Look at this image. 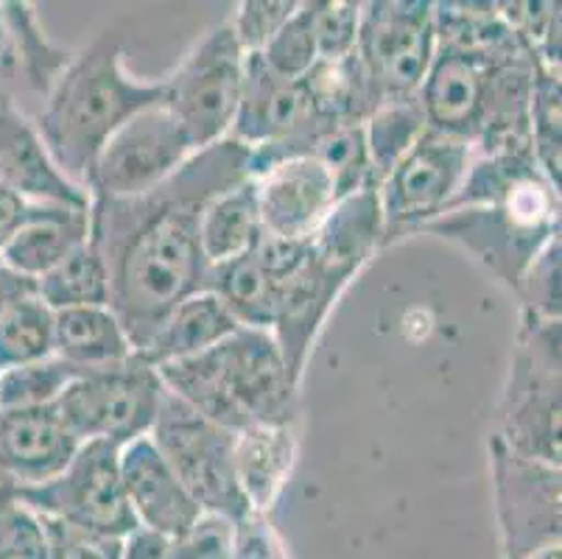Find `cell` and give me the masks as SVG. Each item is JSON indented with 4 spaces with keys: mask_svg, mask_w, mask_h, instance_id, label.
Returning <instances> with one entry per match:
<instances>
[{
    "mask_svg": "<svg viewBox=\"0 0 562 559\" xmlns=\"http://www.w3.org/2000/svg\"><path fill=\"white\" fill-rule=\"evenodd\" d=\"M249 177V148L224 137L202 148L155 191L90 199V244L110 277V311L140 353L188 297L211 291L199 219L204 204Z\"/></svg>",
    "mask_w": 562,
    "mask_h": 559,
    "instance_id": "obj_1",
    "label": "cell"
},
{
    "mask_svg": "<svg viewBox=\"0 0 562 559\" xmlns=\"http://www.w3.org/2000/svg\"><path fill=\"white\" fill-rule=\"evenodd\" d=\"M121 56L115 34L104 31L70 59L34 121L56 168L85 191L104 143L137 112L162 104V81L132 79Z\"/></svg>",
    "mask_w": 562,
    "mask_h": 559,
    "instance_id": "obj_2",
    "label": "cell"
},
{
    "mask_svg": "<svg viewBox=\"0 0 562 559\" xmlns=\"http://www.w3.org/2000/svg\"><path fill=\"white\" fill-rule=\"evenodd\" d=\"M155 369L166 392L233 434L294 423L300 387L269 331L238 327L222 345Z\"/></svg>",
    "mask_w": 562,
    "mask_h": 559,
    "instance_id": "obj_3",
    "label": "cell"
},
{
    "mask_svg": "<svg viewBox=\"0 0 562 559\" xmlns=\"http://www.w3.org/2000/svg\"><path fill=\"white\" fill-rule=\"evenodd\" d=\"M423 230L459 241L504 283L518 289L531 260L560 235V188L543 174H531L498 202L448 210Z\"/></svg>",
    "mask_w": 562,
    "mask_h": 559,
    "instance_id": "obj_4",
    "label": "cell"
},
{
    "mask_svg": "<svg viewBox=\"0 0 562 559\" xmlns=\"http://www.w3.org/2000/svg\"><path fill=\"white\" fill-rule=\"evenodd\" d=\"M513 454L560 468V320L524 311V331L504 394V431Z\"/></svg>",
    "mask_w": 562,
    "mask_h": 559,
    "instance_id": "obj_5",
    "label": "cell"
},
{
    "mask_svg": "<svg viewBox=\"0 0 562 559\" xmlns=\"http://www.w3.org/2000/svg\"><path fill=\"white\" fill-rule=\"evenodd\" d=\"M149 439L204 515L241 523L252 512L235 481L233 431L211 423L171 392H162Z\"/></svg>",
    "mask_w": 562,
    "mask_h": 559,
    "instance_id": "obj_6",
    "label": "cell"
},
{
    "mask_svg": "<svg viewBox=\"0 0 562 559\" xmlns=\"http://www.w3.org/2000/svg\"><path fill=\"white\" fill-rule=\"evenodd\" d=\"M244 62L247 54L227 20L207 31L162 81V107L180 123L193 152L216 146L233 132Z\"/></svg>",
    "mask_w": 562,
    "mask_h": 559,
    "instance_id": "obj_7",
    "label": "cell"
},
{
    "mask_svg": "<svg viewBox=\"0 0 562 559\" xmlns=\"http://www.w3.org/2000/svg\"><path fill=\"white\" fill-rule=\"evenodd\" d=\"M162 392L157 369L135 353L112 367L85 369L56 400V412L79 443L104 439L124 448L132 439L149 437Z\"/></svg>",
    "mask_w": 562,
    "mask_h": 559,
    "instance_id": "obj_8",
    "label": "cell"
},
{
    "mask_svg": "<svg viewBox=\"0 0 562 559\" xmlns=\"http://www.w3.org/2000/svg\"><path fill=\"white\" fill-rule=\"evenodd\" d=\"M117 456L121 448L115 443H81L63 473L45 484L18 490L14 499L50 521L124 540L137 523L126 501Z\"/></svg>",
    "mask_w": 562,
    "mask_h": 559,
    "instance_id": "obj_9",
    "label": "cell"
},
{
    "mask_svg": "<svg viewBox=\"0 0 562 559\" xmlns=\"http://www.w3.org/2000/svg\"><path fill=\"white\" fill-rule=\"evenodd\" d=\"M356 56L364 65L378 101L417 99L437 56L434 3L378 0L361 3Z\"/></svg>",
    "mask_w": 562,
    "mask_h": 559,
    "instance_id": "obj_10",
    "label": "cell"
},
{
    "mask_svg": "<svg viewBox=\"0 0 562 559\" xmlns=\"http://www.w3.org/2000/svg\"><path fill=\"white\" fill-rule=\"evenodd\" d=\"M473 146L459 137L426 130L378 182V204L386 241L423 230L446 213L470 166Z\"/></svg>",
    "mask_w": 562,
    "mask_h": 559,
    "instance_id": "obj_11",
    "label": "cell"
},
{
    "mask_svg": "<svg viewBox=\"0 0 562 559\" xmlns=\"http://www.w3.org/2000/svg\"><path fill=\"white\" fill-rule=\"evenodd\" d=\"M180 123L162 104L137 112L95 157L87 193L90 199H132L155 191L193 157Z\"/></svg>",
    "mask_w": 562,
    "mask_h": 559,
    "instance_id": "obj_12",
    "label": "cell"
},
{
    "mask_svg": "<svg viewBox=\"0 0 562 559\" xmlns=\"http://www.w3.org/2000/svg\"><path fill=\"white\" fill-rule=\"evenodd\" d=\"M498 499L504 557L531 559L560 548V468L513 454L493 437L490 443Z\"/></svg>",
    "mask_w": 562,
    "mask_h": 559,
    "instance_id": "obj_13",
    "label": "cell"
},
{
    "mask_svg": "<svg viewBox=\"0 0 562 559\" xmlns=\"http://www.w3.org/2000/svg\"><path fill=\"white\" fill-rule=\"evenodd\" d=\"M263 233L311 241L336 204L334 179L314 154H291L252 174Z\"/></svg>",
    "mask_w": 562,
    "mask_h": 559,
    "instance_id": "obj_14",
    "label": "cell"
},
{
    "mask_svg": "<svg viewBox=\"0 0 562 559\" xmlns=\"http://www.w3.org/2000/svg\"><path fill=\"white\" fill-rule=\"evenodd\" d=\"M498 56H476L462 54V51L437 48V56H434L431 68L423 79L420 92H417L428 130L468 141L470 146L479 141L484 104H487L490 65Z\"/></svg>",
    "mask_w": 562,
    "mask_h": 559,
    "instance_id": "obj_15",
    "label": "cell"
},
{
    "mask_svg": "<svg viewBox=\"0 0 562 559\" xmlns=\"http://www.w3.org/2000/svg\"><path fill=\"white\" fill-rule=\"evenodd\" d=\"M0 188L34 204L90 210V193L56 168L34 121L18 110L9 92L0 99Z\"/></svg>",
    "mask_w": 562,
    "mask_h": 559,
    "instance_id": "obj_16",
    "label": "cell"
},
{
    "mask_svg": "<svg viewBox=\"0 0 562 559\" xmlns=\"http://www.w3.org/2000/svg\"><path fill=\"white\" fill-rule=\"evenodd\" d=\"M117 465H121L126 501L140 529L157 532L168 540H180L204 515L149 437L126 443L117 456Z\"/></svg>",
    "mask_w": 562,
    "mask_h": 559,
    "instance_id": "obj_17",
    "label": "cell"
},
{
    "mask_svg": "<svg viewBox=\"0 0 562 559\" xmlns=\"http://www.w3.org/2000/svg\"><path fill=\"white\" fill-rule=\"evenodd\" d=\"M308 244L322 275L345 291L378 246L386 244L375 185L339 199Z\"/></svg>",
    "mask_w": 562,
    "mask_h": 559,
    "instance_id": "obj_18",
    "label": "cell"
},
{
    "mask_svg": "<svg viewBox=\"0 0 562 559\" xmlns=\"http://www.w3.org/2000/svg\"><path fill=\"white\" fill-rule=\"evenodd\" d=\"M297 437L291 425H249L235 434L233 468L249 510H272L294 468Z\"/></svg>",
    "mask_w": 562,
    "mask_h": 559,
    "instance_id": "obj_19",
    "label": "cell"
},
{
    "mask_svg": "<svg viewBox=\"0 0 562 559\" xmlns=\"http://www.w3.org/2000/svg\"><path fill=\"white\" fill-rule=\"evenodd\" d=\"M87 238H90V210L48 204L3 246L0 264L37 283L40 277L63 264Z\"/></svg>",
    "mask_w": 562,
    "mask_h": 559,
    "instance_id": "obj_20",
    "label": "cell"
},
{
    "mask_svg": "<svg viewBox=\"0 0 562 559\" xmlns=\"http://www.w3.org/2000/svg\"><path fill=\"white\" fill-rule=\"evenodd\" d=\"M238 327L241 325L235 322L227 305L213 291H202L173 308L171 316L162 322L155 338L137 356L146 358L151 367L182 361V358L199 356V353L222 345L224 338L233 336Z\"/></svg>",
    "mask_w": 562,
    "mask_h": 559,
    "instance_id": "obj_21",
    "label": "cell"
},
{
    "mask_svg": "<svg viewBox=\"0 0 562 559\" xmlns=\"http://www.w3.org/2000/svg\"><path fill=\"white\" fill-rule=\"evenodd\" d=\"M308 96L311 112L328 130L336 126H364L367 118L381 107L359 56L319 59L300 79Z\"/></svg>",
    "mask_w": 562,
    "mask_h": 559,
    "instance_id": "obj_22",
    "label": "cell"
},
{
    "mask_svg": "<svg viewBox=\"0 0 562 559\" xmlns=\"http://www.w3.org/2000/svg\"><path fill=\"white\" fill-rule=\"evenodd\" d=\"M260 235H263V224H260L252 174L204 204L202 219H199V241H202L204 260L213 269L252 253Z\"/></svg>",
    "mask_w": 562,
    "mask_h": 559,
    "instance_id": "obj_23",
    "label": "cell"
},
{
    "mask_svg": "<svg viewBox=\"0 0 562 559\" xmlns=\"http://www.w3.org/2000/svg\"><path fill=\"white\" fill-rule=\"evenodd\" d=\"M54 356L76 369H104L135 356L126 331L106 305L54 314Z\"/></svg>",
    "mask_w": 562,
    "mask_h": 559,
    "instance_id": "obj_24",
    "label": "cell"
},
{
    "mask_svg": "<svg viewBox=\"0 0 562 559\" xmlns=\"http://www.w3.org/2000/svg\"><path fill=\"white\" fill-rule=\"evenodd\" d=\"M283 283L285 277L269 275L252 255H244V258L213 269L211 291L227 305L238 325L272 333L274 322H278Z\"/></svg>",
    "mask_w": 562,
    "mask_h": 559,
    "instance_id": "obj_25",
    "label": "cell"
},
{
    "mask_svg": "<svg viewBox=\"0 0 562 559\" xmlns=\"http://www.w3.org/2000/svg\"><path fill=\"white\" fill-rule=\"evenodd\" d=\"M37 297L50 311H70V308L106 305L110 308V277L101 260L99 249L90 244V238L59 266L37 280Z\"/></svg>",
    "mask_w": 562,
    "mask_h": 559,
    "instance_id": "obj_26",
    "label": "cell"
},
{
    "mask_svg": "<svg viewBox=\"0 0 562 559\" xmlns=\"http://www.w3.org/2000/svg\"><path fill=\"white\" fill-rule=\"evenodd\" d=\"M0 12H3V20H7L9 31H12L18 76L23 74L25 81L45 99L50 87L56 85V79L68 70L74 56L68 51L56 48L45 37L32 3H0Z\"/></svg>",
    "mask_w": 562,
    "mask_h": 559,
    "instance_id": "obj_27",
    "label": "cell"
},
{
    "mask_svg": "<svg viewBox=\"0 0 562 559\" xmlns=\"http://www.w3.org/2000/svg\"><path fill=\"white\" fill-rule=\"evenodd\" d=\"M426 130L428 123L417 99L383 101V104L367 118L364 143L375 188Z\"/></svg>",
    "mask_w": 562,
    "mask_h": 559,
    "instance_id": "obj_28",
    "label": "cell"
},
{
    "mask_svg": "<svg viewBox=\"0 0 562 559\" xmlns=\"http://www.w3.org/2000/svg\"><path fill=\"white\" fill-rule=\"evenodd\" d=\"M54 356V311L37 294L0 314V372Z\"/></svg>",
    "mask_w": 562,
    "mask_h": 559,
    "instance_id": "obj_29",
    "label": "cell"
},
{
    "mask_svg": "<svg viewBox=\"0 0 562 559\" xmlns=\"http://www.w3.org/2000/svg\"><path fill=\"white\" fill-rule=\"evenodd\" d=\"M85 369L63 358H45L37 364L7 369L0 372V412H25V409H48L56 406L65 389L81 376Z\"/></svg>",
    "mask_w": 562,
    "mask_h": 559,
    "instance_id": "obj_30",
    "label": "cell"
},
{
    "mask_svg": "<svg viewBox=\"0 0 562 559\" xmlns=\"http://www.w3.org/2000/svg\"><path fill=\"white\" fill-rule=\"evenodd\" d=\"M311 154L328 168L330 179H334L336 202L375 185L370 157H367L364 126H336V130L322 132L311 146Z\"/></svg>",
    "mask_w": 562,
    "mask_h": 559,
    "instance_id": "obj_31",
    "label": "cell"
},
{
    "mask_svg": "<svg viewBox=\"0 0 562 559\" xmlns=\"http://www.w3.org/2000/svg\"><path fill=\"white\" fill-rule=\"evenodd\" d=\"M529 143L535 163L560 188V70L538 65L529 104Z\"/></svg>",
    "mask_w": 562,
    "mask_h": 559,
    "instance_id": "obj_32",
    "label": "cell"
},
{
    "mask_svg": "<svg viewBox=\"0 0 562 559\" xmlns=\"http://www.w3.org/2000/svg\"><path fill=\"white\" fill-rule=\"evenodd\" d=\"M260 59L274 74L291 81H300L314 68L316 62H319V51H316L314 29H311L308 3H300L297 12L291 14L289 23L274 34L272 43L260 51Z\"/></svg>",
    "mask_w": 562,
    "mask_h": 559,
    "instance_id": "obj_33",
    "label": "cell"
},
{
    "mask_svg": "<svg viewBox=\"0 0 562 559\" xmlns=\"http://www.w3.org/2000/svg\"><path fill=\"white\" fill-rule=\"evenodd\" d=\"M308 12L319 59H345V56L356 54L361 29V3L311 0Z\"/></svg>",
    "mask_w": 562,
    "mask_h": 559,
    "instance_id": "obj_34",
    "label": "cell"
},
{
    "mask_svg": "<svg viewBox=\"0 0 562 559\" xmlns=\"http://www.w3.org/2000/svg\"><path fill=\"white\" fill-rule=\"evenodd\" d=\"M524 311L540 320H560V235L543 246L518 283Z\"/></svg>",
    "mask_w": 562,
    "mask_h": 559,
    "instance_id": "obj_35",
    "label": "cell"
},
{
    "mask_svg": "<svg viewBox=\"0 0 562 559\" xmlns=\"http://www.w3.org/2000/svg\"><path fill=\"white\" fill-rule=\"evenodd\" d=\"M297 0H247L229 20L244 54H260L297 12Z\"/></svg>",
    "mask_w": 562,
    "mask_h": 559,
    "instance_id": "obj_36",
    "label": "cell"
},
{
    "mask_svg": "<svg viewBox=\"0 0 562 559\" xmlns=\"http://www.w3.org/2000/svg\"><path fill=\"white\" fill-rule=\"evenodd\" d=\"M43 526L45 559H121V540L117 537L93 535V532L76 529V526L50 521V517H43Z\"/></svg>",
    "mask_w": 562,
    "mask_h": 559,
    "instance_id": "obj_37",
    "label": "cell"
},
{
    "mask_svg": "<svg viewBox=\"0 0 562 559\" xmlns=\"http://www.w3.org/2000/svg\"><path fill=\"white\" fill-rule=\"evenodd\" d=\"M0 559H45L43 517L18 499L0 517Z\"/></svg>",
    "mask_w": 562,
    "mask_h": 559,
    "instance_id": "obj_38",
    "label": "cell"
},
{
    "mask_svg": "<svg viewBox=\"0 0 562 559\" xmlns=\"http://www.w3.org/2000/svg\"><path fill=\"white\" fill-rule=\"evenodd\" d=\"M235 523L202 515L191 532L173 540V559H233Z\"/></svg>",
    "mask_w": 562,
    "mask_h": 559,
    "instance_id": "obj_39",
    "label": "cell"
},
{
    "mask_svg": "<svg viewBox=\"0 0 562 559\" xmlns=\"http://www.w3.org/2000/svg\"><path fill=\"white\" fill-rule=\"evenodd\" d=\"M43 208H48V204H34L29 199L18 197L14 191L0 188V253L20 233V227L32 222Z\"/></svg>",
    "mask_w": 562,
    "mask_h": 559,
    "instance_id": "obj_40",
    "label": "cell"
},
{
    "mask_svg": "<svg viewBox=\"0 0 562 559\" xmlns=\"http://www.w3.org/2000/svg\"><path fill=\"white\" fill-rule=\"evenodd\" d=\"M121 559H173V540L137 526L121 540Z\"/></svg>",
    "mask_w": 562,
    "mask_h": 559,
    "instance_id": "obj_41",
    "label": "cell"
},
{
    "mask_svg": "<svg viewBox=\"0 0 562 559\" xmlns=\"http://www.w3.org/2000/svg\"><path fill=\"white\" fill-rule=\"evenodd\" d=\"M32 294H37V283H34V280H25V277L14 275L12 269H7V266L0 264V314H3L12 302Z\"/></svg>",
    "mask_w": 562,
    "mask_h": 559,
    "instance_id": "obj_42",
    "label": "cell"
},
{
    "mask_svg": "<svg viewBox=\"0 0 562 559\" xmlns=\"http://www.w3.org/2000/svg\"><path fill=\"white\" fill-rule=\"evenodd\" d=\"M18 76V56H14V43L12 31H9L3 12H0V90L7 92V81H12Z\"/></svg>",
    "mask_w": 562,
    "mask_h": 559,
    "instance_id": "obj_43",
    "label": "cell"
},
{
    "mask_svg": "<svg viewBox=\"0 0 562 559\" xmlns=\"http://www.w3.org/2000/svg\"><path fill=\"white\" fill-rule=\"evenodd\" d=\"M12 501H14V492L0 490V517H3V510H7V506L12 504Z\"/></svg>",
    "mask_w": 562,
    "mask_h": 559,
    "instance_id": "obj_44",
    "label": "cell"
},
{
    "mask_svg": "<svg viewBox=\"0 0 562 559\" xmlns=\"http://www.w3.org/2000/svg\"><path fill=\"white\" fill-rule=\"evenodd\" d=\"M531 559H560V548H549V551L538 554V557H531Z\"/></svg>",
    "mask_w": 562,
    "mask_h": 559,
    "instance_id": "obj_45",
    "label": "cell"
},
{
    "mask_svg": "<svg viewBox=\"0 0 562 559\" xmlns=\"http://www.w3.org/2000/svg\"><path fill=\"white\" fill-rule=\"evenodd\" d=\"M3 96H7V92H3V90H0V99H3Z\"/></svg>",
    "mask_w": 562,
    "mask_h": 559,
    "instance_id": "obj_46",
    "label": "cell"
}]
</instances>
